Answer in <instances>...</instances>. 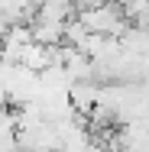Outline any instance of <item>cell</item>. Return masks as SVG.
<instances>
[{
	"label": "cell",
	"mask_w": 149,
	"mask_h": 152,
	"mask_svg": "<svg viewBox=\"0 0 149 152\" xmlns=\"http://www.w3.org/2000/svg\"><path fill=\"white\" fill-rule=\"evenodd\" d=\"M75 13H78V7L71 3V0H42L39 7H36V16L32 20H42V23H68V20H75Z\"/></svg>",
	"instance_id": "6da1fadb"
}]
</instances>
